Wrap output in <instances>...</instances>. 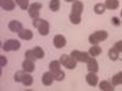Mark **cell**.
I'll list each match as a JSON object with an SVG mask.
<instances>
[{
	"mask_svg": "<svg viewBox=\"0 0 122 91\" xmlns=\"http://www.w3.org/2000/svg\"><path fill=\"white\" fill-rule=\"evenodd\" d=\"M33 26L38 29V32L40 35H48L49 34V30H50V26H49V22L45 21L43 18H36L33 19Z\"/></svg>",
	"mask_w": 122,
	"mask_h": 91,
	"instance_id": "cell-1",
	"label": "cell"
},
{
	"mask_svg": "<svg viewBox=\"0 0 122 91\" xmlns=\"http://www.w3.org/2000/svg\"><path fill=\"white\" fill-rule=\"evenodd\" d=\"M107 39V32L106 30H97L95 33L93 34H90L88 40H89V43L92 45H98L99 43L101 41H104V40Z\"/></svg>",
	"mask_w": 122,
	"mask_h": 91,
	"instance_id": "cell-2",
	"label": "cell"
},
{
	"mask_svg": "<svg viewBox=\"0 0 122 91\" xmlns=\"http://www.w3.org/2000/svg\"><path fill=\"white\" fill-rule=\"evenodd\" d=\"M60 63H61V66H64L67 69H75L76 66H77V61L71 55L70 56L68 55H62L60 57Z\"/></svg>",
	"mask_w": 122,
	"mask_h": 91,
	"instance_id": "cell-3",
	"label": "cell"
},
{
	"mask_svg": "<svg viewBox=\"0 0 122 91\" xmlns=\"http://www.w3.org/2000/svg\"><path fill=\"white\" fill-rule=\"evenodd\" d=\"M20 47H21V43L15 39L6 40L3 45V50H5V51H17V50H20Z\"/></svg>",
	"mask_w": 122,
	"mask_h": 91,
	"instance_id": "cell-4",
	"label": "cell"
},
{
	"mask_svg": "<svg viewBox=\"0 0 122 91\" xmlns=\"http://www.w3.org/2000/svg\"><path fill=\"white\" fill-rule=\"evenodd\" d=\"M71 56L73 58H76L77 62H82V63H87L88 61L90 59V55L88 52H83V51H78V50H73L71 52Z\"/></svg>",
	"mask_w": 122,
	"mask_h": 91,
	"instance_id": "cell-5",
	"label": "cell"
},
{
	"mask_svg": "<svg viewBox=\"0 0 122 91\" xmlns=\"http://www.w3.org/2000/svg\"><path fill=\"white\" fill-rule=\"evenodd\" d=\"M40 10H42V4H39V3H33V4H30L29 7H28V15L32 17L33 19L39 18Z\"/></svg>",
	"mask_w": 122,
	"mask_h": 91,
	"instance_id": "cell-6",
	"label": "cell"
},
{
	"mask_svg": "<svg viewBox=\"0 0 122 91\" xmlns=\"http://www.w3.org/2000/svg\"><path fill=\"white\" fill-rule=\"evenodd\" d=\"M83 9H84L83 3L79 1V0H76V1H73V4H72V7H71V10H72L71 14L81 17V16H82V14H83Z\"/></svg>",
	"mask_w": 122,
	"mask_h": 91,
	"instance_id": "cell-7",
	"label": "cell"
},
{
	"mask_svg": "<svg viewBox=\"0 0 122 91\" xmlns=\"http://www.w3.org/2000/svg\"><path fill=\"white\" fill-rule=\"evenodd\" d=\"M22 69L25 70L26 73H32V72H34V69H36L34 61H30V59L26 58L23 62H22Z\"/></svg>",
	"mask_w": 122,
	"mask_h": 91,
	"instance_id": "cell-8",
	"label": "cell"
},
{
	"mask_svg": "<svg viewBox=\"0 0 122 91\" xmlns=\"http://www.w3.org/2000/svg\"><path fill=\"white\" fill-rule=\"evenodd\" d=\"M53 43H54V46L56 49H61V47H64L66 45V38L64 35H61V34H57V35L54 36Z\"/></svg>",
	"mask_w": 122,
	"mask_h": 91,
	"instance_id": "cell-9",
	"label": "cell"
},
{
	"mask_svg": "<svg viewBox=\"0 0 122 91\" xmlns=\"http://www.w3.org/2000/svg\"><path fill=\"white\" fill-rule=\"evenodd\" d=\"M15 5L16 1H14V0H0V6L5 11H12L15 9Z\"/></svg>",
	"mask_w": 122,
	"mask_h": 91,
	"instance_id": "cell-10",
	"label": "cell"
},
{
	"mask_svg": "<svg viewBox=\"0 0 122 91\" xmlns=\"http://www.w3.org/2000/svg\"><path fill=\"white\" fill-rule=\"evenodd\" d=\"M9 29L11 30L12 33H20L23 29V26H22L21 22H18V21H16V19H14V21H11V22L9 23Z\"/></svg>",
	"mask_w": 122,
	"mask_h": 91,
	"instance_id": "cell-11",
	"label": "cell"
},
{
	"mask_svg": "<svg viewBox=\"0 0 122 91\" xmlns=\"http://www.w3.org/2000/svg\"><path fill=\"white\" fill-rule=\"evenodd\" d=\"M87 68L89 72H93V73H97L99 70V64H98V61L93 57H90V59L87 62Z\"/></svg>",
	"mask_w": 122,
	"mask_h": 91,
	"instance_id": "cell-12",
	"label": "cell"
},
{
	"mask_svg": "<svg viewBox=\"0 0 122 91\" xmlns=\"http://www.w3.org/2000/svg\"><path fill=\"white\" fill-rule=\"evenodd\" d=\"M54 80H55L54 74L50 72V70H49V72H46V73H44L43 77H42V82H43V84L46 85V86H50V85H51Z\"/></svg>",
	"mask_w": 122,
	"mask_h": 91,
	"instance_id": "cell-13",
	"label": "cell"
},
{
	"mask_svg": "<svg viewBox=\"0 0 122 91\" xmlns=\"http://www.w3.org/2000/svg\"><path fill=\"white\" fill-rule=\"evenodd\" d=\"M86 80H87V83L88 85L90 86H95L99 82V78L97 77V73H93V72H89L87 75H86Z\"/></svg>",
	"mask_w": 122,
	"mask_h": 91,
	"instance_id": "cell-14",
	"label": "cell"
},
{
	"mask_svg": "<svg viewBox=\"0 0 122 91\" xmlns=\"http://www.w3.org/2000/svg\"><path fill=\"white\" fill-rule=\"evenodd\" d=\"M18 34V38L20 39H22V40H30L33 38V33H32V30L30 29H26V28H23L20 33H17Z\"/></svg>",
	"mask_w": 122,
	"mask_h": 91,
	"instance_id": "cell-15",
	"label": "cell"
},
{
	"mask_svg": "<svg viewBox=\"0 0 122 91\" xmlns=\"http://www.w3.org/2000/svg\"><path fill=\"white\" fill-rule=\"evenodd\" d=\"M99 89L101 91H114L115 90V85L112 83L107 82V80H103V82L99 84Z\"/></svg>",
	"mask_w": 122,
	"mask_h": 91,
	"instance_id": "cell-16",
	"label": "cell"
},
{
	"mask_svg": "<svg viewBox=\"0 0 122 91\" xmlns=\"http://www.w3.org/2000/svg\"><path fill=\"white\" fill-rule=\"evenodd\" d=\"M60 68H61L60 61H51V62L49 63V70H50L53 74H55V73L59 72V70H61Z\"/></svg>",
	"mask_w": 122,
	"mask_h": 91,
	"instance_id": "cell-17",
	"label": "cell"
},
{
	"mask_svg": "<svg viewBox=\"0 0 122 91\" xmlns=\"http://www.w3.org/2000/svg\"><path fill=\"white\" fill-rule=\"evenodd\" d=\"M88 54L92 56V57H95V56H99L101 54V47L99 45H92V47L89 49Z\"/></svg>",
	"mask_w": 122,
	"mask_h": 91,
	"instance_id": "cell-18",
	"label": "cell"
},
{
	"mask_svg": "<svg viewBox=\"0 0 122 91\" xmlns=\"http://www.w3.org/2000/svg\"><path fill=\"white\" fill-rule=\"evenodd\" d=\"M105 6L107 10H116L120 6V3H118V0H106Z\"/></svg>",
	"mask_w": 122,
	"mask_h": 91,
	"instance_id": "cell-19",
	"label": "cell"
},
{
	"mask_svg": "<svg viewBox=\"0 0 122 91\" xmlns=\"http://www.w3.org/2000/svg\"><path fill=\"white\" fill-rule=\"evenodd\" d=\"M105 10H106V6H105V4H103V3H98V4H95V6H94V12H95L97 15H103V14L105 12Z\"/></svg>",
	"mask_w": 122,
	"mask_h": 91,
	"instance_id": "cell-20",
	"label": "cell"
},
{
	"mask_svg": "<svg viewBox=\"0 0 122 91\" xmlns=\"http://www.w3.org/2000/svg\"><path fill=\"white\" fill-rule=\"evenodd\" d=\"M111 83H112L115 86L116 85H122V72L116 73L112 78H111Z\"/></svg>",
	"mask_w": 122,
	"mask_h": 91,
	"instance_id": "cell-21",
	"label": "cell"
},
{
	"mask_svg": "<svg viewBox=\"0 0 122 91\" xmlns=\"http://www.w3.org/2000/svg\"><path fill=\"white\" fill-rule=\"evenodd\" d=\"M60 0H50V3H49V9L51 10L53 12H56L59 11V9H60Z\"/></svg>",
	"mask_w": 122,
	"mask_h": 91,
	"instance_id": "cell-22",
	"label": "cell"
},
{
	"mask_svg": "<svg viewBox=\"0 0 122 91\" xmlns=\"http://www.w3.org/2000/svg\"><path fill=\"white\" fill-rule=\"evenodd\" d=\"M118 51L116 49H114V47H111L110 50H109V52H107V55H109V58L111 59V61H117L118 59Z\"/></svg>",
	"mask_w": 122,
	"mask_h": 91,
	"instance_id": "cell-23",
	"label": "cell"
},
{
	"mask_svg": "<svg viewBox=\"0 0 122 91\" xmlns=\"http://www.w3.org/2000/svg\"><path fill=\"white\" fill-rule=\"evenodd\" d=\"M25 74H26L25 70H18V72H16L15 75H14V80L16 83H22V80L25 78Z\"/></svg>",
	"mask_w": 122,
	"mask_h": 91,
	"instance_id": "cell-24",
	"label": "cell"
},
{
	"mask_svg": "<svg viewBox=\"0 0 122 91\" xmlns=\"http://www.w3.org/2000/svg\"><path fill=\"white\" fill-rule=\"evenodd\" d=\"M15 1L20 6L21 10H28V7H29V0H15Z\"/></svg>",
	"mask_w": 122,
	"mask_h": 91,
	"instance_id": "cell-25",
	"label": "cell"
},
{
	"mask_svg": "<svg viewBox=\"0 0 122 91\" xmlns=\"http://www.w3.org/2000/svg\"><path fill=\"white\" fill-rule=\"evenodd\" d=\"M22 84H23L25 86H30V85L33 84V78H32V75H30L29 73L25 74V78H23V80H22Z\"/></svg>",
	"mask_w": 122,
	"mask_h": 91,
	"instance_id": "cell-26",
	"label": "cell"
},
{
	"mask_svg": "<svg viewBox=\"0 0 122 91\" xmlns=\"http://www.w3.org/2000/svg\"><path fill=\"white\" fill-rule=\"evenodd\" d=\"M33 51H34V55H36V57H37L38 59H40V58L44 57V50L40 47V46H36V47L33 49Z\"/></svg>",
	"mask_w": 122,
	"mask_h": 91,
	"instance_id": "cell-27",
	"label": "cell"
},
{
	"mask_svg": "<svg viewBox=\"0 0 122 91\" xmlns=\"http://www.w3.org/2000/svg\"><path fill=\"white\" fill-rule=\"evenodd\" d=\"M81 21H82V17L70 14V22H71V23H73V24H79Z\"/></svg>",
	"mask_w": 122,
	"mask_h": 91,
	"instance_id": "cell-28",
	"label": "cell"
},
{
	"mask_svg": "<svg viewBox=\"0 0 122 91\" xmlns=\"http://www.w3.org/2000/svg\"><path fill=\"white\" fill-rule=\"evenodd\" d=\"M54 78H55L56 82H62V80L65 79V73L62 72V70H59L57 73L54 74Z\"/></svg>",
	"mask_w": 122,
	"mask_h": 91,
	"instance_id": "cell-29",
	"label": "cell"
},
{
	"mask_svg": "<svg viewBox=\"0 0 122 91\" xmlns=\"http://www.w3.org/2000/svg\"><path fill=\"white\" fill-rule=\"evenodd\" d=\"M26 58H28V59H30V61L38 59V58L36 57V55H34V51H33V50H27V51H26Z\"/></svg>",
	"mask_w": 122,
	"mask_h": 91,
	"instance_id": "cell-30",
	"label": "cell"
},
{
	"mask_svg": "<svg viewBox=\"0 0 122 91\" xmlns=\"http://www.w3.org/2000/svg\"><path fill=\"white\" fill-rule=\"evenodd\" d=\"M114 49H116L118 52H122V40H118V41L114 45Z\"/></svg>",
	"mask_w": 122,
	"mask_h": 91,
	"instance_id": "cell-31",
	"label": "cell"
},
{
	"mask_svg": "<svg viewBox=\"0 0 122 91\" xmlns=\"http://www.w3.org/2000/svg\"><path fill=\"white\" fill-rule=\"evenodd\" d=\"M7 64V59L5 56H0V67H4Z\"/></svg>",
	"mask_w": 122,
	"mask_h": 91,
	"instance_id": "cell-32",
	"label": "cell"
},
{
	"mask_svg": "<svg viewBox=\"0 0 122 91\" xmlns=\"http://www.w3.org/2000/svg\"><path fill=\"white\" fill-rule=\"evenodd\" d=\"M111 22H112V24H115V26H120V24H121V21H120L117 17H112Z\"/></svg>",
	"mask_w": 122,
	"mask_h": 91,
	"instance_id": "cell-33",
	"label": "cell"
},
{
	"mask_svg": "<svg viewBox=\"0 0 122 91\" xmlns=\"http://www.w3.org/2000/svg\"><path fill=\"white\" fill-rule=\"evenodd\" d=\"M65 1H67V3H73V1H76V0H65Z\"/></svg>",
	"mask_w": 122,
	"mask_h": 91,
	"instance_id": "cell-34",
	"label": "cell"
},
{
	"mask_svg": "<svg viewBox=\"0 0 122 91\" xmlns=\"http://www.w3.org/2000/svg\"><path fill=\"white\" fill-rule=\"evenodd\" d=\"M121 18H122V11H121Z\"/></svg>",
	"mask_w": 122,
	"mask_h": 91,
	"instance_id": "cell-35",
	"label": "cell"
}]
</instances>
